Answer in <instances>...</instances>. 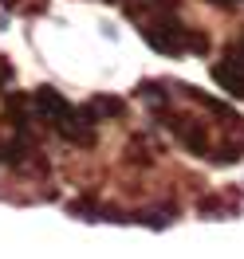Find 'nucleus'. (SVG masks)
Returning <instances> with one entry per match:
<instances>
[{
	"instance_id": "obj_1",
	"label": "nucleus",
	"mask_w": 244,
	"mask_h": 259,
	"mask_svg": "<svg viewBox=\"0 0 244 259\" xmlns=\"http://www.w3.org/2000/svg\"><path fill=\"white\" fill-rule=\"evenodd\" d=\"M213 79L221 82L228 95H244V67L236 59H221V63L213 67Z\"/></svg>"
},
{
	"instance_id": "obj_2",
	"label": "nucleus",
	"mask_w": 244,
	"mask_h": 259,
	"mask_svg": "<svg viewBox=\"0 0 244 259\" xmlns=\"http://www.w3.org/2000/svg\"><path fill=\"white\" fill-rule=\"evenodd\" d=\"M232 59H236V63L244 67V39H240V44H236V51H232Z\"/></svg>"
}]
</instances>
